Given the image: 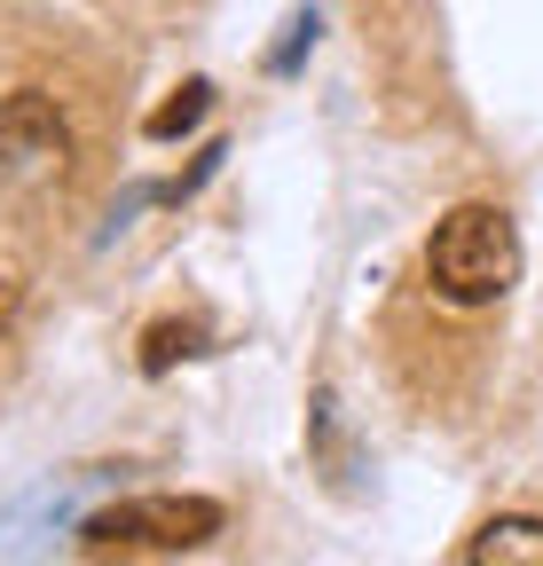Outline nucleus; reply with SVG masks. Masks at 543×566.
Masks as SVG:
<instances>
[{"mask_svg": "<svg viewBox=\"0 0 543 566\" xmlns=\"http://www.w3.org/2000/svg\"><path fill=\"white\" fill-rule=\"evenodd\" d=\"M426 275L449 307H497L520 283V229L504 205H457L426 244Z\"/></svg>", "mask_w": 543, "mask_h": 566, "instance_id": "f257e3e1", "label": "nucleus"}, {"mask_svg": "<svg viewBox=\"0 0 543 566\" xmlns=\"http://www.w3.org/2000/svg\"><path fill=\"white\" fill-rule=\"evenodd\" d=\"M72 150V134H63V111L32 87L17 95H0V174H17V166H48Z\"/></svg>", "mask_w": 543, "mask_h": 566, "instance_id": "7ed1b4c3", "label": "nucleus"}, {"mask_svg": "<svg viewBox=\"0 0 543 566\" xmlns=\"http://www.w3.org/2000/svg\"><path fill=\"white\" fill-rule=\"evenodd\" d=\"M213 535H221L213 495H118L80 527L87 551H197Z\"/></svg>", "mask_w": 543, "mask_h": 566, "instance_id": "f03ea898", "label": "nucleus"}, {"mask_svg": "<svg viewBox=\"0 0 543 566\" xmlns=\"http://www.w3.org/2000/svg\"><path fill=\"white\" fill-rule=\"evenodd\" d=\"M464 566H543V520H528V512L489 520L464 543Z\"/></svg>", "mask_w": 543, "mask_h": 566, "instance_id": "20e7f679", "label": "nucleus"}, {"mask_svg": "<svg viewBox=\"0 0 543 566\" xmlns=\"http://www.w3.org/2000/svg\"><path fill=\"white\" fill-rule=\"evenodd\" d=\"M174 354H197V331H189V323H158V331L143 338V370L166 378V370H174Z\"/></svg>", "mask_w": 543, "mask_h": 566, "instance_id": "423d86ee", "label": "nucleus"}, {"mask_svg": "<svg viewBox=\"0 0 543 566\" xmlns=\"http://www.w3.org/2000/svg\"><path fill=\"white\" fill-rule=\"evenodd\" d=\"M206 111H213V87H206V80H189V87H181L174 103H158L143 126H150V142H174V134H189V126L206 118Z\"/></svg>", "mask_w": 543, "mask_h": 566, "instance_id": "39448f33", "label": "nucleus"}]
</instances>
